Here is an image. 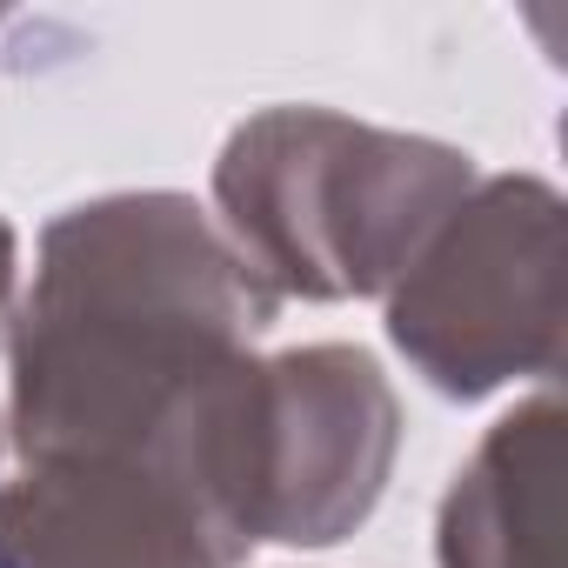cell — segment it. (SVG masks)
Instances as JSON below:
<instances>
[{"mask_svg": "<svg viewBox=\"0 0 568 568\" xmlns=\"http://www.w3.org/2000/svg\"><path fill=\"white\" fill-rule=\"evenodd\" d=\"M274 322V295L187 194H101L48 221L8 322L21 462L141 455Z\"/></svg>", "mask_w": 568, "mask_h": 568, "instance_id": "1", "label": "cell"}, {"mask_svg": "<svg viewBox=\"0 0 568 568\" xmlns=\"http://www.w3.org/2000/svg\"><path fill=\"white\" fill-rule=\"evenodd\" d=\"M468 187L462 148L335 108H267L214 161L221 234L274 302L388 295Z\"/></svg>", "mask_w": 568, "mask_h": 568, "instance_id": "2", "label": "cell"}, {"mask_svg": "<svg viewBox=\"0 0 568 568\" xmlns=\"http://www.w3.org/2000/svg\"><path fill=\"white\" fill-rule=\"evenodd\" d=\"M154 448L187 468L247 548H328L375 515L402 455V402L375 355L342 342L241 355Z\"/></svg>", "mask_w": 568, "mask_h": 568, "instance_id": "3", "label": "cell"}, {"mask_svg": "<svg viewBox=\"0 0 568 568\" xmlns=\"http://www.w3.org/2000/svg\"><path fill=\"white\" fill-rule=\"evenodd\" d=\"M388 342L448 395L481 402L561 368V194L535 174L475 181L388 288Z\"/></svg>", "mask_w": 568, "mask_h": 568, "instance_id": "4", "label": "cell"}, {"mask_svg": "<svg viewBox=\"0 0 568 568\" xmlns=\"http://www.w3.org/2000/svg\"><path fill=\"white\" fill-rule=\"evenodd\" d=\"M247 541L168 448L28 462L0 488V568H241Z\"/></svg>", "mask_w": 568, "mask_h": 568, "instance_id": "5", "label": "cell"}, {"mask_svg": "<svg viewBox=\"0 0 568 568\" xmlns=\"http://www.w3.org/2000/svg\"><path fill=\"white\" fill-rule=\"evenodd\" d=\"M555 488H561V402L541 388L501 415L455 475L435 561L442 568H555Z\"/></svg>", "mask_w": 568, "mask_h": 568, "instance_id": "6", "label": "cell"}, {"mask_svg": "<svg viewBox=\"0 0 568 568\" xmlns=\"http://www.w3.org/2000/svg\"><path fill=\"white\" fill-rule=\"evenodd\" d=\"M8 302H14V227L0 221V328H8ZM0 448H8V435H0Z\"/></svg>", "mask_w": 568, "mask_h": 568, "instance_id": "7", "label": "cell"}]
</instances>
